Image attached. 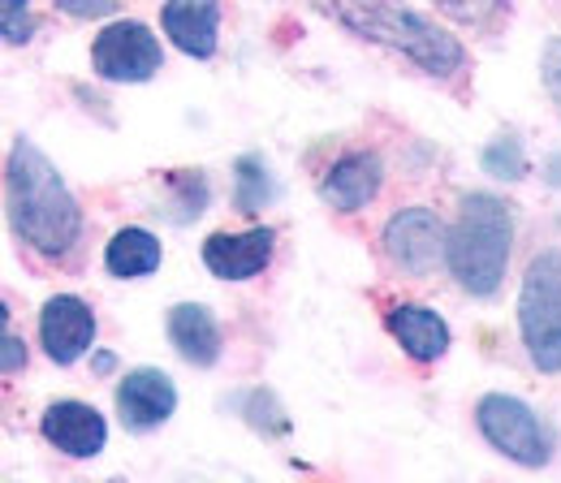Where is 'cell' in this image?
<instances>
[{
	"label": "cell",
	"instance_id": "3957f363",
	"mask_svg": "<svg viewBox=\"0 0 561 483\" xmlns=\"http://www.w3.org/2000/svg\"><path fill=\"white\" fill-rule=\"evenodd\" d=\"M510 238H514V220H510V207L496 195H467L462 199L445 260L467 294H476V298L496 294L505 264H510Z\"/></svg>",
	"mask_w": 561,
	"mask_h": 483
},
{
	"label": "cell",
	"instance_id": "6da1fadb",
	"mask_svg": "<svg viewBox=\"0 0 561 483\" xmlns=\"http://www.w3.org/2000/svg\"><path fill=\"white\" fill-rule=\"evenodd\" d=\"M9 220L26 246L39 255H66L78 242L82 211L73 204L70 186L61 182L57 164L31 142L18 138L9 151Z\"/></svg>",
	"mask_w": 561,
	"mask_h": 483
},
{
	"label": "cell",
	"instance_id": "277c9868",
	"mask_svg": "<svg viewBox=\"0 0 561 483\" xmlns=\"http://www.w3.org/2000/svg\"><path fill=\"white\" fill-rule=\"evenodd\" d=\"M518 329L540 371H561V251H540L518 294Z\"/></svg>",
	"mask_w": 561,
	"mask_h": 483
},
{
	"label": "cell",
	"instance_id": "ffe728a7",
	"mask_svg": "<svg viewBox=\"0 0 561 483\" xmlns=\"http://www.w3.org/2000/svg\"><path fill=\"white\" fill-rule=\"evenodd\" d=\"M540 78H545V87H549V95H553V104H558V113H561V39H553V44L545 48V57H540Z\"/></svg>",
	"mask_w": 561,
	"mask_h": 483
},
{
	"label": "cell",
	"instance_id": "4fadbf2b",
	"mask_svg": "<svg viewBox=\"0 0 561 483\" xmlns=\"http://www.w3.org/2000/svg\"><path fill=\"white\" fill-rule=\"evenodd\" d=\"M160 22L186 57H211L220 31V0H169Z\"/></svg>",
	"mask_w": 561,
	"mask_h": 483
},
{
	"label": "cell",
	"instance_id": "d6986e66",
	"mask_svg": "<svg viewBox=\"0 0 561 483\" xmlns=\"http://www.w3.org/2000/svg\"><path fill=\"white\" fill-rule=\"evenodd\" d=\"M31 0H4L0 4V18H4V39L9 44H26L31 39Z\"/></svg>",
	"mask_w": 561,
	"mask_h": 483
},
{
	"label": "cell",
	"instance_id": "ba28073f",
	"mask_svg": "<svg viewBox=\"0 0 561 483\" xmlns=\"http://www.w3.org/2000/svg\"><path fill=\"white\" fill-rule=\"evenodd\" d=\"M39 342H44L53 363H61V367L78 363L91 349V342H95V315H91V307L82 298H73V294L48 298L44 311H39Z\"/></svg>",
	"mask_w": 561,
	"mask_h": 483
},
{
	"label": "cell",
	"instance_id": "e0dca14e",
	"mask_svg": "<svg viewBox=\"0 0 561 483\" xmlns=\"http://www.w3.org/2000/svg\"><path fill=\"white\" fill-rule=\"evenodd\" d=\"M273 195H277V186H273L268 164L260 156H242L238 160V173H233V207L247 211V216H255Z\"/></svg>",
	"mask_w": 561,
	"mask_h": 483
},
{
	"label": "cell",
	"instance_id": "9a60e30c",
	"mask_svg": "<svg viewBox=\"0 0 561 483\" xmlns=\"http://www.w3.org/2000/svg\"><path fill=\"white\" fill-rule=\"evenodd\" d=\"M169 342L178 345V354L195 367H211L220 358V324L208 307L199 302H182L169 311Z\"/></svg>",
	"mask_w": 561,
	"mask_h": 483
},
{
	"label": "cell",
	"instance_id": "5b68a950",
	"mask_svg": "<svg viewBox=\"0 0 561 483\" xmlns=\"http://www.w3.org/2000/svg\"><path fill=\"white\" fill-rule=\"evenodd\" d=\"M480 432L492 449H501L505 458L523 462V467H545L549 462V436L540 427V418L531 414L527 402L510 398V393H489L480 402Z\"/></svg>",
	"mask_w": 561,
	"mask_h": 483
},
{
	"label": "cell",
	"instance_id": "8fae6325",
	"mask_svg": "<svg viewBox=\"0 0 561 483\" xmlns=\"http://www.w3.org/2000/svg\"><path fill=\"white\" fill-rule=\"evenodd\" d=\"M273 229H251V233H211L204 242V264L220 280H251L268 268L273 260Z\"/></svg>",
	"mask_w": 561,
	"mask_h": 483
},
{
	"label": "cell",
	"instance_id": "7402d4cb",
	"mask_svg": "<svg viewBox=\"0 0 561 483\" xmlns=\"http://www.w3.org/2000/svg\"><path fill=\"white\" fill-rule=\"evenodd\" d=\"M22 363H26V349H22V342H18L13 333H4V376H13Z\"/></svg>",
	"mask_w": 561,
	"mask_h": 483
},
{
	"label": "cell",
	"instance_id": "7a4b0ae2",
	"mask_svg": "<svg viewBox=\"0 0 561 483\" xmlns=\"http://www.w3.org/2000/svg\"><path fill=\"white\" fill-rule=\"evenodd\" d=\"M320 4L329 13H337V22L351 26L354 35L402 53L423 73L445 78L462 66V44L454 35H445L436 22H427L423 13L407 9L402 0H320Z\"/></svg>",
	"mask_w": 561,
	"mask_h": 483
},
{
	"label": "cell",
	"instance_id": "30bf717a",
	"mask_svg": "<svg viewBox=\"0 0 561 483\" xmlns=\"http://www.w3.org/2000/svg\"><path fill=\"white\" fill-rule=\"evenodd\" d=\"M39 432L53 449L70 453V458H95L104 445H108V423L104 414L87 402H53L44 418H39Z\"/></svg>",
	"mask_w": 561,
	"mask_h": 483
},
{
	"label": "cell",
	"instance_id": "7c38bea8",
	"mask_svg": "<svg viewBox=\"0 0 561 483\" xmlns=\"http://www.w3.org/2000/svg\"><path fill=\"white\" fill-rule=\"evenodd\" d=\"M380 182H385L380 160L371 151H351V156H342L329 169V177L320 182V195H324V204L337 207V211H358V207H367L376 199Z\"/></svg>",
	"mask_w": 561,
	"mask_h": 483
},
{
	"label": "cell",
	"instance_id": "9c48e42d",
	"mask_svg": "<svg viewBox=\"0 0 561 483\" xmlns=\"http://www.w3.org/2000/svg\"><path fill=\"white\" fill-rule=\"evenodd\" d=\"M117 411H122L126 427L151 432V427L169 423L173 411H178V384L164 371H156V367H139V371L122 376V384H117Z\"/></svg>",
	"mask_w": 561,
	"mask_h": 483
},
{
	"label": "cell",
	"instance_id": "5bb4252c",
	"mask_svg": "<svg viewBox=\"0 0 561 483\" xmlns=\"http://www.w3.org/2000/svg\"><path fill=\"white\" fill-rule=\"evenodd\" d=\"M389 333L393 342L402 345L415 363H436L445 349H449V324L432 311V307H420V302H402L389 311Z\"/></svg>",
	"mask_w": 561,
	"mask_h": 483
},
{
	"label": "cell",
	"instance_id": "ac0fdd59",
	"mask_svg": "<svg viewBox=\"0 0 561 483\" xmlns=\"http://www.w3.org/2000/svg\"><path fill=\"white\" fill-rule=\"evenodd\" d=\"M480 164H484V173L505 177V182H523L527 177V156H523L518 138H496V142H489L484 156H480Z\"/></svg>",
	"mask_w": 561,
	"mask_h": 483
},
{
	"label": "cell",
	"instance_id": "44dd1931",
	"mask_svg": "<svg viewBox=\"0 0 561 483\" xmlns=\"http://www.w3.org/2000/svg\"><path fill=\"white\" fill-rule=\"evenodd\" d=\"M70 18H104V13H113L117 9V0H57Z\"/></svg>",
	"mask_w": 561,
	"mask_h": 483
},
{
	"label": "cell",
	"instance_id": "52a82bcc",
	"mask_svg": "<svg viewBox=\"0 0 561 483\" xmlns=\"http://www.w3.org/2000/svg\"><path fill=\"white\" fill-rule=\"evenodd\" d=\"M445 229L427 207H407L385 225V255L407 276H427L445 251Z\"/></svg>",
	"mask_w": 561,
	"mask_h": 483
},
{
	"label": "cell",
	"instance_id": "2e32d148",
	"mask_svg": "<svg viewBox=\"0 0 561 483\" xmlns=\"http://www.w3.org/2000/svg\"><path fill=\"white\" fill-rule=\"evenodd\" d=\"M104 268L122 280L156 273L160 268V242L147 229H122V233H113V242L104 251Z\"/></svg>",
	"mask_w": 561,
	"mask_h": 483
},
{
	"label": "cell",
	"instance_id": "8992f818",
	"mask_svg": "<svg viewBox=\"0 0 561 483\" xmlns=\"http://www.w3.org/2000/svg\"><path fill=\"white\" fill-rule=\"evenodd\" d=\"M91 66L108 82H147L160 69V44L142 22H113L95 35Z\"/></svg>",
	"mask_w": 561,
	"mask_h": 483
}]
</instances>
